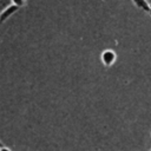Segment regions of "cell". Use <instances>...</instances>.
Masks as SVG:
<instances>
[{
    "label": "cell",
    "instance_id": "obj_4",
    "mask_svg": "<svg viewBox=\"0 0 151 151\" xmlns=\"http://www.w3.org/2000/svg\"><path fill=\"white\" fill-rule=\"evenodd\" d=\"M25 2H26V0H11V4H13V5L18 6L19 8H20V7H22V6L25 5Z\"/></svg>",
    "mask_w": 151,
    "mask_h": 151
},
{
    "label": "cell",
    "instance_id": "obj_8",
    "mask_svg": "<svg viewBox=\"0 0 151 151\" xmlns=\"http://www.w3.org/2000/svg\"><path fill=\"white\" fill-rule=\"evenodd\" d=\"M150 134H151V132H150Z\"/></svg>",
    "mask_w": 151,
    "mask_h": 151
},
{
    "label": "cell",
    "instance_id": "obj_2",
    "mask_svg": "<svg viewBox=\"0 0 151 151\" xmlns=\"http://www.w3.org/2000/svg\"><path fill=\"white\" fill-rule=\"evenodd\" d=\"M18 9H19L18 6H15V5H13V4L8 5V6L0 13V25H1L2 22H5L8 18H11L15 12H18Z\"/></svg>",
    "mask_w": 151,
    "mask_h": 151
},
{
    "label": "cell",
    "instance_id": "obj_3",
    "mask_svg": "<svg viewBox=\"0 0 151 151\" xmlns=\"http://www.w3.org/2000/svg\"><path fill=\"white\" fill-rule=\"evenodd\" d=\"M132 2H133L138 8H140V9H143V11H145L146 13H149V12H150V9H151L150 4L147 2V0H132Z\"/></svg>",
    "mask_w": 151,
    "mask_h": 151
},
{
    "label": "cell",
    "instance_id": "obj_9",
    "mask_svg": "<svg viewBox=\"0 0 151 151\" xmlns=\"http://www.w3.org/2000/svg\"><path fill=\"white\" fill-rule=\"evenodd\" d=\"M150 151H151V150H150Z\"/></svg>",
    "mask_w": 151,
    "mask_h": 151
},
{
    "label": "cell",
    "instance_id": "obj_1",
    "mask_svg": "<svg viewBox=\"0 0 151 151\" xmlns=\"http://www.w3.org/2000/svg\"><path fill=\"white\" fill-rule=\"evenodd\" d=\"M116 59H117V54L113 50H105L100 54V60H101L103 65L106 67L112 66L116 63Z\"/></svg>",
    "mask_w": 151,
    "mask_h": 151
},
{
    "label": "cell",
    "instance_id": "obj_7",
    "mask_svg": "<svg viewBox=\"0 0 151 151\" xmlns=\"http://www.w3.org/2000/svg\"><path fill=\"white\" fill-rule=\"evenodd\" d=\"M150 7H151V4H150Z\"/></svg>",
    "mask_w": 151,
    "mask_h": 151
},
{
    "label": "cell",
    "instance_id": "obj_5",
    "mask_svg": "<svg viewBox=\"0 0 151 151\" xmlns=\"http://www.w3.org/2000/svg\"><path fill=\"white\" fill-rule=\"evenodd\" d=\"M0 151H12L9 147H7V146H5V145H2L1 147H0Z\"/></svg>",
    "mask_w": 151,
    "mask_h": 151
},
{
    "label": "cell",
    "instance_id": "obj_6",
    "mask_svg": "<svg viewBox=\"0 0 151 151\" xmlns=\"http://www.w3.org/2000/svg\"><path fill=\"white\" fill-rule=\"evenodd\" d=\"M2 145H4V144H2V143H1V140H0V147H1Z\"/></svg>",
    "mask_w": 151,
    "mask_h": 151
}]
</instances>
